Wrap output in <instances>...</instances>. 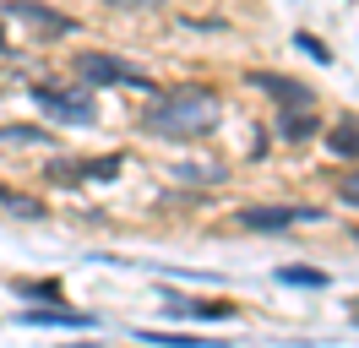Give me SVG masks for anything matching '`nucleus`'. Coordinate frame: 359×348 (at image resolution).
Listing matches in <instances>:
<instances>
[{
    "instance_id": "obj_2",
    "label": "nucleus",
    "mask_w": 359,
    "mask_h": 348,
    "mask_svg": "<svg viewBox=\"0 0 359 348\" xmlns=\"http://www.w3.org/2000/svg\"><path fill=\"white\" fill-rule=\"evenodd\" d=\"M33 104L44 109L55 126H93L98 120V104H93V87L88 82H33Z\"/></svg>"
},
{
    "instance_id": "obj_1",
    "label": "nucleus",
    "mask_w": 359,
    "mask_h": 348,
    "mask_svg": "<svg viewBox=\"0 0 359 348\" xmlns=\"http://www.w3.org/2000/svg\"><path fill=\"white\" fill-rule=\"evenodd\" d=\"M218 93L212 87H169V93H153V104L142 114V130L147 136H175V142H196V136H212L218 130Z\"/></svg>"
},
{
    "instance_id": "obj_5",
    "label": "nucleus",
    "mask_w": 359,
    "mask_h": 348,
    "mask_svg": "<svg viewBox=\"0 0 359 348\" xmlns=\"http://www.w3.org/2000/svg\"><path fill=\"white\" fill-rule=\"evenodd\" d=\"M6 17L11 22H27V27H33V33H60V39H66V33H76V17H66V11H55V6H44V0H11V6H6Z\"/></svg>"
},
{
    "instance_id": "obj_6",
    "label": "nucleus",
    "mask_w": 359,
    "mask_h": 348,
    "mask_svg": "<svg viewBox=\"0 0 359 348\" xmlns=\"http://www.w3.org/2000/svg\"><path fill=\"white\" fill-rule=\"evenodd\" d=\"M250 87H262L278 109H316V93L305 82H294V76H267V71H256L250 76Z\"/></svg>"
},
{
    "instance_id": "obj_11",
    "label": "nucleus",
    "mask_w": 359,
    "mask_h": 348,
    "mask_svg": "<svg viewBox=\"0 0 359 348\" xmlns=\"http://www.w3.org/2000/svg\"><path fill=\"white\" fill-rule=\"evenodd\" d=\"M175 180H185V185H224L229 174L212 169V163H175Z\"/></svg>"
},
{
    "instance_id": "obj_8",
    "label": "nucleus",
    "mask_w": 359,
    "mask_h": 348,
    "mask_svg": "<svg viewBox=\"0 0 359 348\" xmlns=\"http://www.w3.org/2000/svg\"><path fill=\"white\" fill-rule=\"evenodd\" d=\"M163 310H169V316H191V321H229V316H234V304L229 300H180V294H169V300H163Z\"/></svg>"
},
{
    "instance_id": "obj_17",
    "label": "nucleus",
    "mask_w": 359,
    "mask_h": 348,
    "mask_svg": "<svg viewBox=\"0 0 359 348\" xmlns=\"http://www.w3.org/2000/svg\"><path fill=\"white\" fill-rule=\"evenodd\" d=\"M337 191H343V201H354V207H359V169L343 174V180H337Z\"/></svg>"
},
{
    "instance_id": "obj_10",
    "label": "nucleus",
    "mask_w": 359,
    "mask_h": 348,
    "mask_svg": "<svg viewBox=\"0 0 359 348\" xmlns=\"http://www.w3.org/2000/svg\"><path fill=\"white\" fill-rule=\"evenodd\" d=\"M278 136H289V142H305V136H316V109H311V114H305V109H283Z\"/></svg>"
},
{
    "instance_id": "obj_18",
    "label": "nucleus",
    "mask_w": 359,
    "mask_h": 348,
    "mask_svg": "<svg viewBox=\"0 0 359 348\" xmlns=\"http://www.w3.org/2000/svg\"><path fill=\"white\" fill-rule=\"evenodd\" d=\"M104 6H158V0H104Z\"/></svg>"
},
{
    "instance_id": "obj_16",
    "label": "nucleus",
    "mask_w": 359,
    "mask_h": 348,
    "mask_svg": "<svg viewBox=\"0 0 359 348\" xmlns=\"http://www.w3.org/2000/svg\"><path fill=\"white\" fill-rule=\"evenodd\" d=\"M294 44H299V49H305V55H311L316 65H327V60H332V49H327V44H321V39H311V33H299V39H294Z\"/></svg>"
},
{
    "instance_id": "obj_4",
    "label": "nucleus",
    "mask_w": 359,
    "mask_h": 348,
    "mask_svg": "<svg viewBox=\"0 0 359 348\" xmlns=\"http://www.w3.org/2000/svg\"><path fill=\"white\" fill-rule=\"evenodd\" d=\"M240 223L245 229H262V234H278V229H299V223H321L316 207H240Z\"/></svg>"
},
{
    "instance_id": "obj_13",
    "label": "nucleus",
    "mask_w": 359,
    "mask_h": 348,
    "mask_svg": "<svg viewBox=\"0 0 359 348\" xmlns=\"http://www.w3.org/2000/svg\"><path fill=\"white\" fill-rule=\"evenodd\" d=\"M0 142H17V147H39V142H49V130H39V126H0Z\"/></svg>"
},
{
    "instance_id": "obj_19",
    "label": "nucleus",
    "mask_w": 359,
    "mask_h": 348,
    "mask_svg": "<svg viewBox=\"0 0 359 348\" xmlns=\"http://www.w3.org/2000/svg\"><path fill=\"white\" fill-rule=\"evenodd\" d=\"M354 321H359V310H354Z\"/></svg>"
},
{
    "instance_id": "obj_14",
    "label": "nucleus",
    "mask_w": 359,
    "mask_h": 348,
    "mask_svg": "<svg viewBox=\"0 0 359 348\" xmlns=\"http://www.w3.org/2000/svg\"><path fill=\"white\" fill-rule=\"evenodd\" d=\"M0 207H11L17 218H44V207L33 196H17V191H6V185H0Z\"/></svg>"
},
{
    "instance_id": "obj_12",
    "label": "nucleus",
    "mask_w": 359,
    "mask_h": 348,
    "mask_svg": "<svg viewBox=\"0 0 359 348\" xmlns=\"http://www.w3.org/2000/svg\"><path fill=\"white\" fill-rule=\"evenodd\" d=\"M278 283H289V288H327V272L321 267H278Z\"/></svg>"
},
{
    "instance_id": "obj_7",
    "label": "nucleus",
    "mask_w": 359,
    "mask_h": 348,
    "mask_svg": "<svg viewBox=\"0 0 359 348\" xmlns=\"http://www.w3.org/2000/svg\"><path fill=\"white\" fill-rule=\"evenodd\" d=\"M27 326H66V332H98V316H82V310H60V304H39V310H22Z\"/></svg>"
},
{
    "instance_id": "obj_15",
    "label": "nucleus",
    "mask_w": 359,
    "mask_h": 348,
    "mask_svg": "<svg viewBox=\"0 0 359 348\" xmlns=\"http://www.w3.org/2000/svg\"><path fill=\"white\" fill-rule=\"evenodd\" d=\"M17 294H27V300H60V283H17Z\"/></svg>"
},
{
    "instance_id": "obj_9",
    "label": "nucleus",
    "mask_w": 359,
    "mask_h": 348,
    "mask_svg": "<svg viewBox=\"0 0 359 348\" xmlns=\"http://www.w3.org/2000/svg\"><path fill=\"white\" fill-rule=\"evenodd\" d=\"M327 147H332L337 158H359V120H337V126L327 130Z\"/></svg>"
},
{
    "instance_id": "obj_3",
    "label": "nucleus",
    "mask_w": 359,
    "mask_h": 348,
    "mask_svg": "<svg viewBox=\"0 0 359 348\" xmlns=\"http://www.w3.org/2000/svg\"><path fill=\"white\" fill-rule=\"evenodd\" d=\"M76 76H82L88 87H136V93H153L147 76H136V65H126L120 55H104V49L76 55Z\"/></svg>"
}]
</instances>
